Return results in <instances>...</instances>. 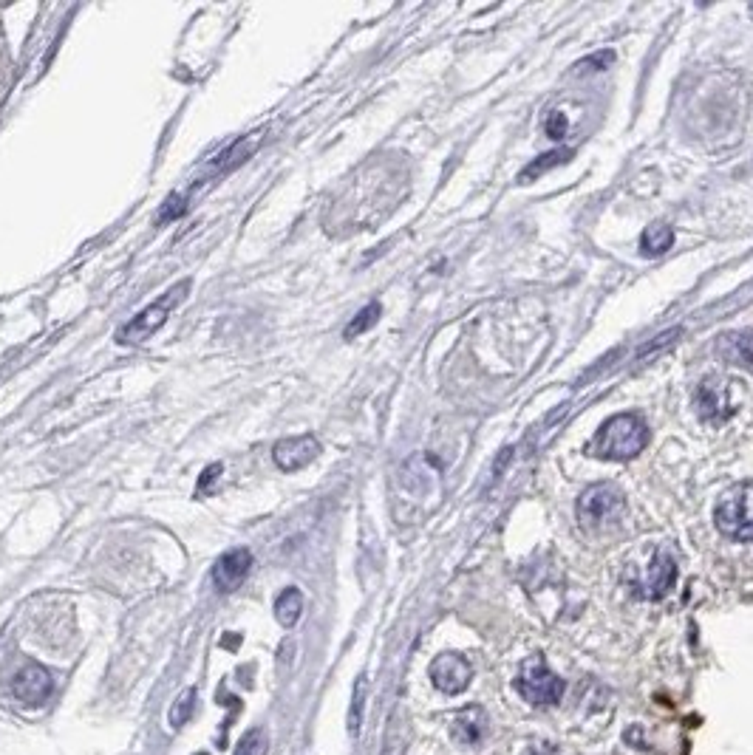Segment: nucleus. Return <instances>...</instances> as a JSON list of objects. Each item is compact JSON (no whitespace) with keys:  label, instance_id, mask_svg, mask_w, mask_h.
I'll list each match as a JSON object with an SVG mask.
<instances>
[{"label":"nucleus","instance_id":"obj_9","mask_svg":"<svg viewBox=\"0 0 753 755\" xmlns=\"http://www.w3.org/2000/svg\"><path fill=\"white\" fill-rule=\"evenodd\" d=\"M320 442L312 436V433H303V436H292V439H281L272 450V459L275 464L286 470V473H295V470H303L306 464L318 459Z\"/></svg>","mask_w":753,"mask_h":755},{"label":"nucleus","instance_id":"obj_8","mask_svg":"<svg viewBox=\"0 0 753 755\" xmlns=\"http://www.w3.org/2000/svg\"><path fill=\"white\" fill-rule=\"evenodd\" d=\"M431 679H434V685L442 693H462L470 685V679H473V668H470V662L462 654L448 651V654H439L431 662Z\"/></svg>","mask_w":753,"mask_h":755},{"label":"nucleus","instance_id":"obj_2","mask_svg":"<svg viewBox=\"0 0 753 755\" xmlns=\"http://www.w3.org/2000/svg\"><path fill=\"white\" fill-rule=\"evenodd\" d=\"M649 444V427L637 413H618L606 419L586 453L603 461H629Z\"/></svg>","mask_w":753,"mask_h":755},{"label":"nucleus","instance_id":"obj_17","mask_svg":"<svg viewBox=\"0 0 753 755\" xmlns=\"http://www.w3.org/2000/svg\"><path fill=\"white\" fill-rule=\"evenodd\" d=\"M301 611H303V594L298 589H284L278 594V600H275V617H278V623L286 625V628H292V625L301 620Z\"/></svg>","mask_w":753,"mask_h":755},{"label":"nucleus","instance_id":"obj_10","mask_svg":"<svg viewBox=\"0 0 753 755\" xmlns=\"http://www.w3.org/2000/svg\"><path fill=\"white\" fill-rule=\"evenodd\" d=\"M674 580H677V560H674V555H671L669 549H654L646 577H643V586H640V594L649 597V600H660V597H666L674 589Z\"/></svg>","mask_w":753,"mask_h":755},{"label":"nucleus","instance_id":"obj_27","mask_svg":"<svg viewBox=\"0 0 753 755\" xmlns=\"http://www.w3.org/2000/svg\"><path fill=\"white\" fill-rule=\"evenodd\" d=\"M238 642H241L238 634H224V637H221V648H230V651H235V648H238Z\"/></svg>","mask_w":753,"mask_h":755},{"label":"nucleus","instance_id":"obj_12","mask_svg":"<svg viewBox=\"0 0 753 755\" xmlns=\"http://www.w3.org/2000/svg\"><path fill=\"white\" fill-rule=\"evenodd\" d=\"M51 673L43 665H26L15 676V696L29 707H40L51 696Z\"/></svg>","mask_w":753,"mask_h":755},{"label":"nucleus","instance_id":"obj_1","mask_svg":"<svg viewBox=\"0 0 753 755\" xmlns=\"http://www.w3.org/2000/svg\"><path fill=\"white\" fill-rule=\"evenodd\" d=\"M408 162L397 153L374 156L363 167L354 170L346 187L337 193L323 215V227L335 238H346L360 230H371L383 218L397 210L402 198L408 196Z\"/></svg>","mask_w":753,"mask_h":755},{"label":"nucleus","instance_id":"obj_3","mask_svg":"<svg viewBox=\"0 0 753 755\" xmlns=\"http://www.w3.org/2000/svg\"><path fill=\"white\" fill-rule=\"evenodd\" d=\"M714 524L731 541L753 543V481H739L720 495Z\"/></svg>","mask_w":753,"mask_h":755},{"label":"nucleus","instance_id":"obj_11","mask_svg":"<svg viewBox=\"0 0 753 755\" xmlns=\"http://www.w3.org/2000/svg\"><path fill=\"white\" fill-rule=\"evenodd\" d=\"M252 566V552L250 549H230L227 555H221L213 569V580L221 591H235L241 589V583L247 580Z\"/></svg>","mask_w":753,"mask_h":755},{"label":"nucleus","instance_id":"obj_5","mask_svg":"<svg viewBox=\"0 0 753 755\" xmlns=\"http://www.w3.org/2000/svg\"><path fill=\"white\" fill-rule=\"evenodd\" d=\"M623 507H626V498L620 493L618 484L601 481V484H595V487L581 493L578 504H575V512H578V521L586 529H598V526L618 521Z\"/></svg>","mask_w":753,"mask_h":755},{"label":"nucleus","instance_id":"obj_22","mask_svg":"<svg viewBox=\"0 0 753 755\" xmlns=\"http://www.w3.org/2000/svg\"><path fill=\"white\" fill-rule=\"evenodd\" d=\"M363 696H366V685H363V679H360L357 688H354L352 710H349V733H352V736H357L360 722H363Z\"/></svg>","mask_w":753,"mask_h":755},{"label":"nucleus","instance_id":"obj_23","mask_svg":"<svg viewBox=\"0 0 753 755\" xmlns=\"http://www.w3.org/2000/svg\"><path fill=\"white\" fill-rule=\"evenodd\" d=\"M544 131L550 139H564L567 136V116L561 114V111H553V114L547 116V122H544Z\"/></svg>","mask_w":753,"mask_h":755},{"label":"nucleus","instance_id":"obj_13","mask_svg":"<svg viewBox=\"0 0 753 755\" xmlns=\"http://www.w3.org/2000/svg\"><path fill=\"white\" fill-rule=\"evenodd\" d=\"M717 354L722 362L734 365V368H745L753 371V331H731L722 334L717 343Z\"/></svg>","mask_w":753,"mask_h":755},{"label":"nucleus","instance_id":"obj_20","mask_svg":"<svg viewBox=\"0 0 753 755\" xmlns=\"http://www.w3.org/2000/svg\"><path fill=\"white\" fill-rule=\"evenodd\" d=\"M380 314H383V309H380V303H369L366 309H360L357 312V317H354L352 323H349V329H346V340H352V337H357V334H363V331H369L377 320H380Z\"/></svg>","mask_w":753,"mask_h":755},{"label":"nucleus","instance_id":"obj_15","mask_svg":"<svg viewBox=\"0 0 753 755\" xmlns=\"http://www.w3.org/2000/svg\"><path fill=\"white\" fill-rule=\"evenodd\" d=\"M487 730V716L482 707H468V710H462L459 716H456V722H453V739L459 741V744H476V741H482Z\"/></svg>","mask_w":753,"mask_h":755},{"label":"nucleus","instance_id":"obj_7","mask_svg":"<svg viewBox=\"0 0 753 755\" xmlns=\"http://www.w3.org/2000/svg\"><path fill=\"white\" fill-rule=\"evenodd\" d=\"M694 405H697V413L703 416V422H708V425H722L734 413L731 391H728V385L720 377L705 379L703 385L697 388V394H694Z\"/></svg>","mask_w":753,"mask_h":755},{"label":"nucleus","instance_id":"obj_19","mask_svg":"<svg viewBox=\"0 0 753 755\" xmlns=\"http://www.w3.org/2000/svg\"><path fill=\"white\" fill-rule=\"evenodd\" d=\"M269 753V739L261 727H255L250 733H244V739L238 741L235 755H267Z\"/></svg>","mask_w":753,"mask_h":755},{"label":"nucleus","instance_id":"obj_14","mask_svg":"<svg viewBox=\"0 0 753 755\" xmlns=\"http://www.w3.org/2000/svg\"><path fill=\"white\" fill-rule=\"evenodd\" d=\"M261 142H264V133L261 131L238 139L235 145H230L221 156H216V159L210 162V170H213V173H227V170H233V167L241 165L244 159H250L252 153L261 148Z\"/></svg>","mask_w":753,"mask_h":755},{"label":"nucleus","instance_id":"obj_21","mask_svg":"<svg viewBox=\"0 0 753 755\" xmlns=\"http://www.w3.org/2000/svg\"><path fill=\"white\" fill-rule=\"evenodd\" d=\"M193 707H196V688H187L179 699H176V705L170 710V724L173 727H185L190 722V716H193Z\"/></svg>","mask_w":753,"mask_h":755},{"label":"nucleus","instance_id":"obj_25","mask_svg":"<svg viewBox=\"0 0 753 755\" xmlns=\"http://www.w3.org/2000/svg\"><path fill=\"white\" fill-rule=\"evenodd\" d=\"M612 60H615V51H601V54H595V57H586L578 63V71H589V68H606L612 66Z\"/></svg>","mask_w":753,"mask_h":755},{"label":"nucleus","instance_id":"obj_16","mask_svg":"<svg viewBox=\"0 0 753 755\" xmlns=\"http://www.w3.org/2000/svg\"><path fill=\"white\" fill-rule=\"evenodd\" d=\"M671 244H674V230L666 227V224H649L640 235V252L649 255V258L669 252Z\"/></svg>","mask_w":753,"mask_h":755},{"label":"nucleus","instance_id":"obj_6","mask_svg":"<svg viewBox=\"0 0 753 755\" xmlns=\"http://www.w3.org/2000/svg\"><path fill=\"white\" fill-rule=\"evenodd\" d=\"M519 693L530 702V705L538 707H553L558 705L561 699H564V679L553 673L547 665H544V659L541 657H530L524 665H521L519 673Z\"/></svg>","mask_w":753,"mask_h":755},{"label":"nucleus","instance_id":"obj_26","mask_svg":"<svg viewBox=\"0 0 753 755\" xmlns=\"http://www.w3.org/2000/svg\"><path fill=\"white\" fill-rule=\"evenodd\" d=\"M221 470H224L221 464H213V467H207V470H204V476H201V481H199V493H210V484L216 481Z\"/></svg>","mask_w":753,"mask_h":755},{"label":"nucleus","instance_id":"obj_24","mask_svg":"<svg viewBox=\"0 0 753 755\" xmlns=\"http://www.w3.org/2000/svg\"><path fill=\"white\" fill-rule=\"evenodd\" d=\"M182 213H185V198L173 193V196H170L168 201L162 204V210H159V221L165 224V221H173V218H179Z\"/></svg>","mask_w":753,"mask_h":755},{"label":"nucleus","instance_id":"obj_4","mask_svg":"<svg viewBox=\"0 0 753 755\" xmlns=\"http://www.w3.org/2000/svg\"><path fill=\"white\" fill-rule=\"evenodd\" d=\"M190 292V280H182V283H176L170 292H165V297H159L156 303H151L148 309H142V312L136 314L134 320L128 323V326H122L117 334V343L119 345H134V343H145V340H151L156 331L165 326V320H168V314L185 300V295Z\"/></svg>","mask_w":753,"mask_h":755},{"label":"nucleus","instance_id":"obj_18","mask_svg":"<svg viewBox=\"0 0 753 755\" xmlns=\"http://www.w3.org/2000/svg\"><path fill=\"white\" fill-rule=\"evenodd\" d=\"M569 156V150H553V153H544V156H538L536 162H530V165L524 167L519 173V181H533L538 179L541 173H547L550 167H558V165H564L567 162Z\"/></svg>","mask_w":753,"mask_h":755}]
</instances>
